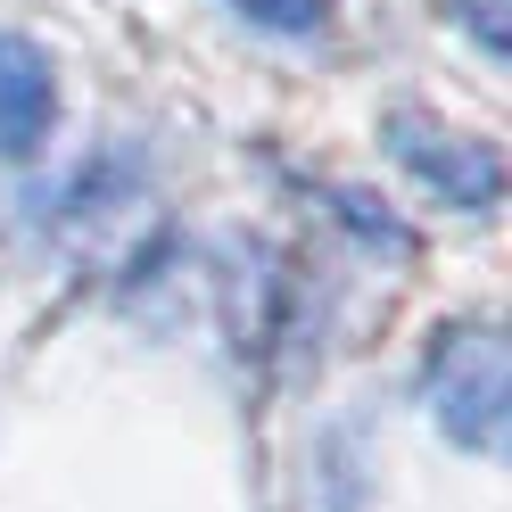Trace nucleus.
<instances>
[{"mask_svg":"<svg viewBox=\"0 0 512 512\" xmlns=\"http://www.w3.org/2000/svg\"><path fill=\"white\" fill-rule=\"evenodd\" d=\"M422 405H430V422L455 438V446L496 455V446H504V422H512V364H504L496 323L438 331L430 364H422Z\"/></svg>","mask_w":512,"mask_h":512,"instance_id":"f257e3e1","label":"nucleus"},{"mask_svg":"<svg viewBox=\"0 0 512 512\" xmlns=\"http://www.w3.org/2000/svg\"><path fill=\"white\" fill-rule=\"evenodd\" d=\"M389 157L405 174H422V190H438L446 207H463V215H488L496 199H504V157L488 149V141H471V133H446V124H430V116H413V108H397L389 124Z\"/></svg>","mask_w":512,"mask_h":512,"instance_id":"f03ea898","label":"nucleus"},{"mask_svg":"<svg viewBox=\"0 0 512 512\" xmlns=\"http://www.w3.org/2000/svg\"><path fill=\"white\" fill-rule=\"evenodd\" d=\"M50 116H58L50 58L34 42L0 34V157H34L50 141Z\"/></svg>","mask_w":512,"mask_h":512,"instance_id":"7ed1b4c3","label":"nucleus"},{"mask_svg":"<svg viewBox=\"0 0 512 512\" xmlns=\"http://www.w3.org/2000/svg\"><path fill=\"white\" fill-rule=\"evenodd\" d=\"M232 9L265 34H323L331 25V0H232Z\"/></svg>","mask_w":512,"mask_h":512,"instance_id":"20e7f679","label":"nucleus"},{"mask_svg":"<svg viewBox=\"0 0 512 512\" xmlns=\"http://www.w3.org/2000/svg\"><path fill=\"white\" fill-rule=\"evenodd\" d=\"M455 17L479 34V50H488V58H504V17H496V0H455Z\"/></svg>","mask_w":512,"mask_h":512,"instance_id":"39448f33","label":"nucleus"}]
</instances>
